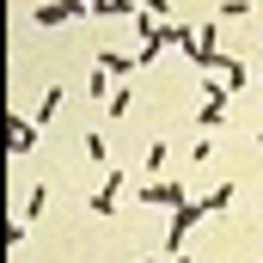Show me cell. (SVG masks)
I'll list each match as a JSON object with an SVG mask.
<instances>
[{
  "instance_id": "cell-8",
  "label": "cell",
  "mask_w": 263,
  "mask_h": 263,
  "mask_svg": "<svg viewBox=\"0 0 263 263\" xmlns=\"http://www.w3.org/2000/svg\"><path fill=\"white\" fill-rule=\"evenodd\" d=\"M92 67H104V73L117 80V73H129V67H141V62H135V55H117V49H98V62H92Z\"/></svg>"
},
{
  "instance_id": "cell-16",
  "label": "cell",
  "mask_w": 263,
  "mask_h": 263,
  "mask_svg": "<svg viewBox=\"0 0 263 263\" xmlns=\"http://www.w3.org/2000/svg\"><path fill=\"white\" fill-rule=\"evenodd\" d=\"M214 18H251V0H227V6L214 12Z\"/></svg>"
},
{
  "instance_id": "cell-13",
  "label": "cell",
  "mask_w": 263,
  "mask_h": 263,
  "mask_svg": "<svg viewBox=\"0 0 263 263\" xmlns=\"http://www.w3.org/2000/svg\"><path fill=\"white\" fill-rule=\"evenodd\" d=\"M86 159H92V165H110V147H104V135H98V129L86 135Z\"/></svg>"
},
{
  "instance_id": "cell-7",
  "label": "cell",
  "mask_w": 263,
  "mask_h": 263,
  "mask_svg": "<svg viewBox=\"0 0 263 263\" xmlns=\"http://www.w3.org/2000/svg\"><path fill=\"white\" fill-rule=\"evenodd\" d=\"M6 141H12V153H31L37 147V123L31 117H6Z\"/></svg>"
},
{
  "instance_id": "cell-10",
  "label": "cell",
  "mask_w": 263,
  "mask_h": 263,
  "mask_svg": "<svg viewBox=\"0 0 263 263\" xmlns=\"http://www.w3.org/2000/svg\"><path fill=\"white\" fill-rule=\"evenodd\" d=\"M172 49H184L190 62H196V49H202V37L190 31V25H172Z\"/></svg>"
},
{
  "instance_id": "cell-14",
  "label": "cell",
  "mask_w": 263,
  "mask_h": 263,
  "mask_svg": "<svg viewBox=\"0 0 263 263\" xmlns=\"http://www.w3.org/2000/svg\"><path fill=\"white\" fill-rule=\"evenodd\" d=\"M86 86H92V98H104V104H110V92H117V86H110V73H104V67H92V80H86Z\"/></svg>"
},
{
  "instance_id": "cell-17",
  "label": "cell",
  "mask_w": 263,
  "mask_h": 263,
  "mask_svg": "<svg viewBox=\"0 0 263 263\" xmlns=\"http://www.w3.org/2000/svg\"><path fill=\"white\" fill-rule=\"evenodd\" d=\"M165 153H172L165 141H147V172H159V165H165Z\"/></svg>"
},
{
  "instance_id": "cell-18",
  "label": "cell",
  "mask_w": 263,
  "mask_h": 263,
  "mask_svg": "<svg viewBox=\"0 0 263 263\" xmlns=\"http://www.w3.org/2000/svg\"><path fill=\"white\" fill-rule=\"evenodd\" d=\"M172 263H190V251H178V257H172Z\"/></svg>"
},
{
  "instance_id": "cell-5",
  "label": "cell",
  "mask_w": 263,
  "mask_h": 263,
  "mask_svg": "<svg viewBox=\"0 0 263 263\" xmlns=\"http://www.w3.org/2000/svg\"><path fill=\"white\" fill-rule=\"evenodd\" d=\"M43 31H62V25H73V18H86V0H55V6H37L31 12Z\"/></svg>"
},
{
  "instance_id": "cell-4",
  "label": "cell",
  "mask_w": 263,
  "mask_h": 263,
  "mask_svg": "<svg viewBox=\"0 0 263 263\" xmlns=\"http://www.w3.org/2000/svg\"><path fill=\"white\" fill-rule=\"evenodd\" d=\"M141 202H147V208H165V214H178V208H184V184H172V178H147V184H141Z\"/></svg>"
},
{
  "instance_id": "cell-19",
  "label": "cell",
  "mask_w": 263,
  "mask_h": 263,
  "mask_svg": "<svg viewBox=\"0 0 263 263\" xmlns=\"http://www.w3.org/2000/svg\"><path fill=\"white\" fill-rule=\"evenodd\" d=\"M135 263H159V257H135Z\"/></svg>"
},
{
  "instance_id": "cell-6",
  "label": "cell",
  "mask_w": 263,
  "mask_h": 263,
  "mask_svg": "<svg viewBox=\"0 0 263 263\" xmlns=\"http://www.w3.org/2000/svg\"><path fill=\"white\" fill-rule=\"evenodd\" d=\"M123 172H104V184H98V196H92V214H117V202H123Z\"/></svg>"
},
{
  "instance_id": "cell-9",
  "label": "cell",
  "mask_w": 263,
  "mask_h": 263,
  "mask_svg": "<svg viewBox=\"0 0 263 263\" xmlns=\"http://www.w3.org/2000/svg\"><path fill=\"white\" fill-rule=\"evenodd\" d=\"M43 208H49V184H31V196H25V214H18V220L31 227V220H37Z\"/></svg>"
},
{
  "instance_id": "cell-11",
  "label": "cell",
  "mask_w": 263,
  "mask_h": 263,
  "mask_svg": "<svg viewBox=\"0 0 263 263\" xmlns=\"http://www.w3.org/2000/svg\"><path fill=\"white\" fill-rule=\"evenodd\" d=\"M62 86H55V80H49V92H43V104H37V123H49V117H55V110H62Z\"/></svg>"
},
{
  "instance_id": "cell-2",
  "label": "cell",
  "mask_w": 263,
  "mask_h": 263,
  "mask_svg": "<svg viewBox=\"0 0 263 263\" xmlns=\"http://www.w3.org/2000/svg\"><path fill=\"white\" fill-rule=\"evenodd\" d=\"M196 98H202V104H196V129H220V123H227V104H233L227 80H202Z\"/></svg>"
},
{
  "instance_id": "cell-15",
  "label": "cell",
  "mask_w": 263,
  "mask_h": 263,
  "mask_svg": "<svg viewBox=\"0 0 263 263\" xmlns=\"http://www.w3.org/2000/svg\"><path fill=\"white\" fill-rule=\"evenodd\" d=\"M98 12H104V18H135L129 0H98Z\"/></svg>"
},
{
  "instance_id": "cell-12",
  "label": "cell",
  "mask_w": 263,
  "mask_h": 263,
  "mask_svg": "<svg viewBox=\"0 0 263 263\" xmlns=\"http://www.w3.org/2000/svg\"><path fill=\"white\" fill-rule=\"evenodd\" d=\"M129 110H135V92H129V86H117L110 104H104V117H129Z\"/></svg>"
},
{
  "instance_id": "cell-20",
  "label": "cell",
  "mask_w": 263,
  "mask_h": 263,
  "mask_svg": "<svg viewBox=\"0 0 263 263\" xmlns=\"http://www.w3.org/2000/svg\"><path fill=\"white\" fill-rule=\"evenodd\" d=\"M257 147H263V129H257Z\"/></svg>"
},
{
  "instance_id": "cell-3",
  "label": "cell",
  "mask_w": 263,
  "mask_h": 263,
  "mask_svg": "<svg viewBox=\"0 0 263 263\" xmlns=\"http://www.w3.org/2000/svg\"><path fill=\"white\" fill-rule=\"evenodd\" d=\"M135 31H141V49H135V62L147 67L159 49H172V25H159L153 12H135Z\"/></svg>"
},
{
  "instance_id": "cell-1",
  "label": "cell",
  "mask_w": 263,
  "mask_h": 263,
  "mask_svg": "<svg viewBox=\"0 0 263 263\" xmlns=\"http://www.w3.org/2000/svg\"><path fill=\"white\" fill-rule=\"evenodd\" d=\"M208 214H214V208H208V196H190L178 214H172V227H165V245H159V251H165V257L190 251V233H196V220H208Z\"/></svg>"
}]
</instances>
